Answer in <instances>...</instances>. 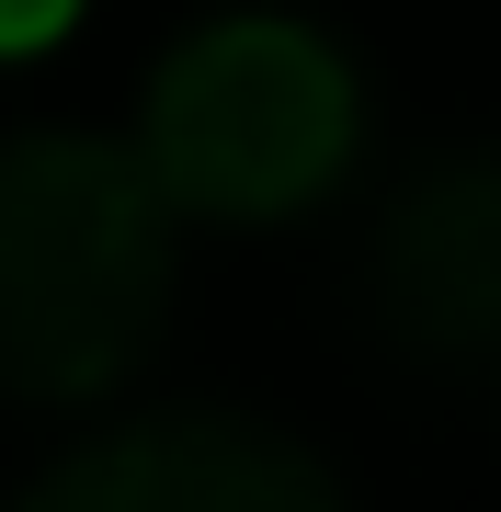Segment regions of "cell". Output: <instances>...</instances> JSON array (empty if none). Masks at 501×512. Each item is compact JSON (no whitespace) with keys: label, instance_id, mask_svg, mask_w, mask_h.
Instances as JSON below:
<instances>
[{"label":"cell","instance_id":"cell-1","mask_svg":"<svg viewBox=\"0 0 501 512\" xmlns=\"http://www.w3.org/2000/svg\"><path fill=\"white\" fill-rule=\"evenodd\" d=\"M171 319V205L137 148H0V399H103Z\"/></svg>","mask_w":501,"mask_h":512},{"label":"cell","instance_id":"cell-2","mask_svg":"<svg viewBox=\"0 0 501 512\" xmlns=\"http://www.w3.org/2000/svg\"><path fill=\"white\" fill-rule=\"evenodd\" d=\"M353 126H365V103H353V69L331 35H308L285 12H228L160 57L137 160H149L171 217L262 228L342 183Z\"/></svg>","mask_w":501,"mask_h":512},{"label":"cell","instance_id":"cell-3","mask_svg":"<svg viewBox=\"0 0 501 512\" xmlns=\"http://www.w3.org/2000/svg\"><path fill=\"white\" fill-rule=\"evenodd\" d=\"M365 319L410 365L501 353V148H445L365 228Z\"/></svg>","mask_w":501,"mask_h":512},{"label":"cell","instance_id":"cell-4","mask_svg":"<svg viewBox=\"0 0 501 512\" xmlns=\"http://www.w3.org/2000/svg\"><path fill=\"white\" fill-rule=\"evenodd\" d=\"M23 512H342V490L274 421L171 410V421H126V433L80 444L69 467H46L23 490Z\"/></svg>","mask_w":501,"mask_h":512},{"label":"cell","instance_id":"cell-5","mask_svg":"<svg viewBox=\"0 0 501 512\" xmlns=\"http://www.w3.org/2000/svg\"><path fill=\"white\" fill-rule=\"evenodd\" d=\"M80 23V0H0V57H35Z\"/></svg>","mask_w":501,"mask_h":512}]
</instances>
